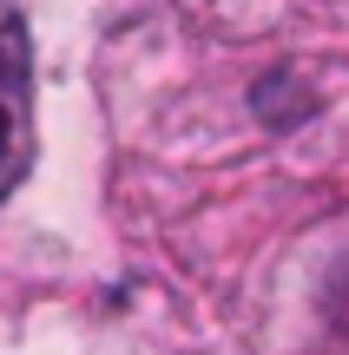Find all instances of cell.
Segmentation results:
<instances>
[{
	"label": "cell",
	"instance_id": "6da1fadb",
	"mask_svg": "<svg viewBox=\"0 0 349 355\" xmlns=\"http://www.w3.org/2000/svg\"><path fill=\"white\" fill-rule=\"evenodd\" d=\"M33 165V60H26V20L0 0V198Z\"/></svg>",
	"mask_w": 349,
	"mask_h": 355
}]
</instances>
